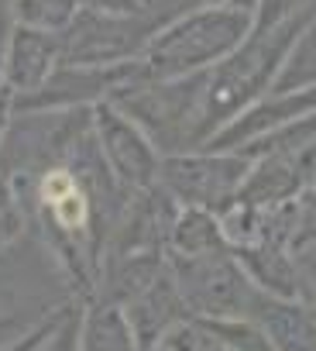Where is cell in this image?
<instances>
[{
  "mask_svg": "<svg viewBox=\"0 0 316 351\" xmlns=\"http://www.w3.org/2000/svg\"><path fill=\"white\" fill-rule=\"evenodd\" d=\"M316 11V8H313ZM313 11L254 25V32L213 69H207V141L231 124L254 100L272 93L295 38L306 32Z\"/></svg>",
  "mask_w": 316,
  "mask_h": 351,
  "instance_id": "6da1fadb",
  "label": "cell"
},
{
  "mask_svg": "<svg viewBox=\"0 0 316 351\" xmlns=\"http://www.w3.org/2000/svg\"><path fill=\"white\" fill-rule=\"evenodd\" d=\"M258 14L234 8H196L162 25L141 52V80H183L224 62L251 32Z\"/></svg>",
  "mask_w": 316,
  "mask_h": 351,
  "instance_id": "7a4b0ae2",
  "label": "cell"
},
{
  "mask_svg": "<svg viewBox=\"0 0 316 351\" xmlns=\"http://www.w3.org/2000/svg\"><path fill=\"white\" fill-rule=\"evenodd\" d=\"M162 155L207 145V73L183 80H134L110 97Z\"/></svg>",
  "mask_w": 316,
  "mask_h": 351,
  "instance_id": "3957f363",
  "label": "cell"
},
{
  "mask_svg": "<svg viewBox=\"0 0 316 351\" xmlns=\"http://www.w3.org/2000/svg\"><path fill=\"white\" fill-rule=\"evenodd\" d=\"M248 172H251V158L241 152L196 148V152L162 155L158 186L179 207H203V210L224 214L237 200Z\"/></svg>",
  "mask_w": 316,
  "mask_h": 351,
  "instance_id": "277c9868",
  "label": "cell"
},
{
  "mask_svg": "<svg viewBox=\"0 0 316 351\" xmlns=\"http://www.w3.org/2000/svg\"><path fill=\"white\" fill-rule=\"evenodd\" d=\"M179 293L196 317H251L258 286L237 262V255L210 252V255H169Z\"/></svg>",
  "mask_w": 316,
  "mask_h": 351,
  "instance_id": "5b68a950",
  "label": "cell"
},
{
  "mask_svg": "<svg viewBox=\"0 0 316 351\" xmlns=\"http://www.w3.org/2000/svg\"><path fill=\"white\" fill-rule=\"evenodd\" d=\"M158 25L148 14H100L83 8L79 18L59 35L62 62L79 66H117L134 62L148 49Z\"/></svg>",
  "mask_w": 316,
  "mask_h": 351,
  "instance_id": "8992f818",
  "label": "cell"
},
{
  "mask_svg": "<svg viewBox=\"0 0 316 351\" xmlns=\"http://www.w3.org/2000/svg\"><path fill=\"white\" fill-rule=\"evenodd\" d=\"M141 80V59L117 62V66H79L62 62L49 83L21 100H14V114H35V110H83L110 100L120 86Z\"/></svg>",
  "mask_w": 316,
  "mask_h": 351,
  "instance_id": "52a82bcc",
  "label": "cell"
},
{
  "mask_svg": "<svg viewBox=\"0 0 316 351\" xmlns=\"http://www.w3.org/2000/svg\"><path fill=\"white\" fill-rule=\"evenodd\" d=\"M93 134L107 165L127 190L137 193V190L158 186L162 152L141 131V124H134L114 100H103L93 107Z\"/></svg>",
  "mask_w": 316,
  "mask_h": 351,
  "instance_id": "ba28073f",
  "label": "cell"
},
{
  "mask_svg": "<svg viewBox=\"0 0 316 351\" xmlns=\"http://www.w3.org/2000/svg\"><path fill=\"white\" fill-rule=\"evenodd\" d=\"M309 114H316V86H309V90H285V93L272 90L261 100H254L248 110H241L231 124H224L203 148L241 152L251 141H258V138H265V134H272V131H278V128H285V124H292L299 117H309Z\"/></svg>",
  "mask_w": 316,
  "mask_h": 351,
  "instance_id": "9c48e42d",
  "label": "cell"
},
{
  "mask_svg": "<svg viewBox=\"0 0 316 351\" xmlns=\"http://www.w3.org/2000/svg\"><path fill=\"white\" fill-rule=\"evenodd\" d=\"M151 351H272L251 317H196L179 320Z\"/></svg>",
  "mask_w": 316,
  "mask_h": 351,
  "instance_id": "30bf717a",
  "label": "cell"
},
{
  "mask_svg": "<svg viewBox=\"0 0 316 351\" xmlns=\"http://www.w3.org/2000/svg\"><path fill=\"white\" fill-rule=\"evenodd\" d=\"M62 66V45L59 35L49 32H35V28H11V38L4 45V59H0V69H4V86L14 93V100L42 90L49 83V76Z\"/></svg>",
  "mask_w": 316,
  "mask_h": 351,
  "instance_id": "8fae6325",
  "label": "cell"
},
{
  "mask_svg": "<svg viewBox=\"0 0 316 351\" xmlns=\"http://www.w3.org/2000/svg\"><path fill=\"white\" fill-rule=\"evenodd\" d=\"M124 313H127V320H131V327H134L144 351H151L179 320L189 317V306H186V300L179 293V282L172 276V262L148 289H141L134 300L124 303Z\"/></svg>",
  "mask_w": 316,
  "mask_h": 351,
  "instance_id": "7c38bea8",
  "label": "cell"
},
{
  "mask_svg": "<svg viewBox=\"0 0 316 351\" xmlns=\"http://www.w3.org/2000/svg\"><path fill=\"white\" fill-rule=\"evenodd\" d=\"M251 320L261 327L272 351H316V313H309L299 300L258 293Z\"/></svg>",
  "mask_w": 316,
  "mask_h": 351,
  "instance_id": "4fadbf2b",
  "label": "cell"
},
{
  "mask_svg": "<svg viewBox=\"0 0 316 351\" xmlns=\"http://www.w3.org/2000/svg\"><path fill=\"white\" fill-rule=\"evenodd\" d=\"M79 351H144V348L120 303L86 300L79 310Z\"/></svg>",
  "mask_w": 316,
  "mask_h": 351,
  "instance_id": "5bb4252c",
  "label": "cell"
},
{
  "mask_svg": "<svg viewBox=\"0 0 316 351\" xmlns=\"http://www.w3.org/2000/svg\"><path fill=\"white\" fill-rule=\"evenodd\" d=\"M234 255H237V262L244 265V272L251 276V282L261 293L295 300V258H292V248L254 245V248H237Z\"/></svg>",
  "mask_w": 316,
  "mask_h": 351,
  "instance_id": "9a60e30c",
  "label": "cell"
},
{
  "mask_svg": "<svg viewBox=\"0 0 316 351\" xmlns=\"http://www.w3.org/2000/svg\"><path fill=\"white\" fill-rule=\"evenodd\" d=\"M224 224L220 214L203 210V207H179L172 238H169V255H210V252H227Z\"/></svg>",
  "mask_w": 316,
  "mask_h": 351,
  "instance_id": "2e32d148",
  "label": "cell"
},
{
  "mask_svg": "<svg viewBox=\"0 0 316 351\" xmlns=\"http://www.w3.org/2000/svg\"><path fill=\"white\" fill-rule=\"evenodd\" d=\"M83 11V0H14L11 4V18L21 28H35V32H49V35H62Z\"/></svg>",
  "mask_w": 316,
  "mask_h": 351,
  "instance_id": "e0dca14e",
  "label": "cell"
},
{
  "mask_svg": "<svg viewBox=\"0 0 316 351\" xmlns=\"http://www.w3.org/2000/svg\"><path fill=\"white\" fill-rule=\"evenodd\" d=\"M309 86H316V11H313L306 32L295 38L272 90L285 93V90H309Z\"/></svg>",
  "mask_w": 316,
  "mask_h": 351,
  "instance_id": "ac0fdd59",
  "label": "cell"
},
{
  "mask_svg": "<svg viewBox=\"0 0 316 351\" xmlns=\"http://www.w3.org/2000/svg\"><path fill=\"white\" fill-rule=\"evenodd\" d=\"M28 231H31V210L18 193V186L0 172V255L11 252Z\"/></svg>",
  "mask_w": 316,
  "mask_h": 351,
  "instance_id": "d6986e66",
  "label": "cell"
},
{
  "mask_svg": "<svg viewBox=\"0 0 316 351\" xmlns=\"http://www.w3.org/2000/svg\"><path fill=\"white\" fill-rule=\"evenodd\" d=\"M196 8H234V11L258 14L261 0H144V14L158 28L176 21V18H183V14H189V11H196Z\"/></svg>",
  "mask_w": 316,
  "mask_h": 351,
  "instance_id": "ffe728a7",
  "label": "cell"
},
{
  "mask_svg": "<svg viewBox=\"0 0 316 351\" xmlns=\"http://www.w3.org/2000/svg\"><path fill=\"white\" fill-rule=\"evenodd\" d=\"M292 258H295V300L309 313H316V241L295 245Z\"/></svg>",
  "mask_w": 316,
  "mask_h": 351,
  "instance_id": "44dd1931",
  "label": "cell"
},
{
  "mask_svg": "<svg viewBox=\"0 0 316 351\" xmlns=\"http://www.w3.org/2000/svg\"><path fill=\"white\" fill-rule=\"evenodd\" d=\"M76 306H79V300H73V296H69L66 303H55V306H52V310H49V313H45V317H42V320H38V324H35V327H31V330H28L21 341H18V344H11L8 351H38V348H42V344H45V341H49L55 330H59V324H62V320H66V317H69Z\"/></svg>",
  "mask_w": 316,
  "mask_h": 351,
  "instance_id": "7402d4cb",
  "label": "cell"
},
{
  "mask_svg": "<svg viewBox=\"0 0 316 351\" xmlns=\"http://www.w3.org/2000/svg\"><path fill=\"white\" fill-rule=\"evenodd\" d=\"M55 303H49V306H42V310H4V313H0V351H8L11 344H18L49 310H52Z\"/></svg>",
  "mask_w": 316,
  "mask_h": 351,
  "instance_id": "603a6c76",
  "label": "cell"
},
{
  "mask_svg": "<svg viewBox=\"0 0 316 351\" xmlns=\"http://www.w3.org/2000/svg\"><path fill=\"white\" fill-rule=\"evenodd\" d=\"M79 310H83V303L59 324V330H55L38 351H79Z\"/></svg>",
  "mask_w": 316,
  "mask_h": 351,
  "instance_id": "cb8c5ba5",
  "label": "cell"
},
{
  "mask_svg": "<svg viewBox=\"0 0 316 351\" xmlns=\"http://www.w3.org/2000/svg\"><path fill=\"white\" fill-rule=\"evenodd\" d=\"M309 241H316V186L302 197V221L295 234V245H309Z\"/></svg>",
  "mask_w": 316,
  "mask_h": 351,
  "instance_id": "d4e9b609",
  "label": "cell"
},
{
  "mask_svg": "<svg viewBox=\"0 0 316 351\" xmlns=\"http://www.w3.org/2000/svg\"><path fill=\"white\" fill-rule=\"evenodd\" d=\"M83 8L100 14H144V0H83Z\"/></svg>",
  "mask_w": 316,
  "mask_h": 351,
  "instance_id": "484cf974",
  "label": "cell"
},
{
  "mask_svg": "<svg viewBox=\"0 0 316 351\" xmlns=\"http://www.w3.org/2000/svg\"><path fill=\"white\" fill-rule=\"evenodd\" d=\"M11 121H14V93L4 86L0 90V152H4V138H8Z\"/></svg>",
  "mask_w": 316,
  "mask_h": 351,
  "instance_id": "4316f807",
  "label": "cell"
},
{
  "mask_svg": "<svg viewBox=\"0 0 316 351\" xmlns=\"http://www.w3.org/2000/svg\"><path fill=\"white\" fill-rule=\"evenodd\" d=\"M11 4H14V0H0V59H4V45H8V38H11V28H14Z\"/></svg>",
  "mask_w": 316,
  "mask_h": 351,
  "instance_id": "83f0119b",
  "label": "cell"
}]
</instances>
